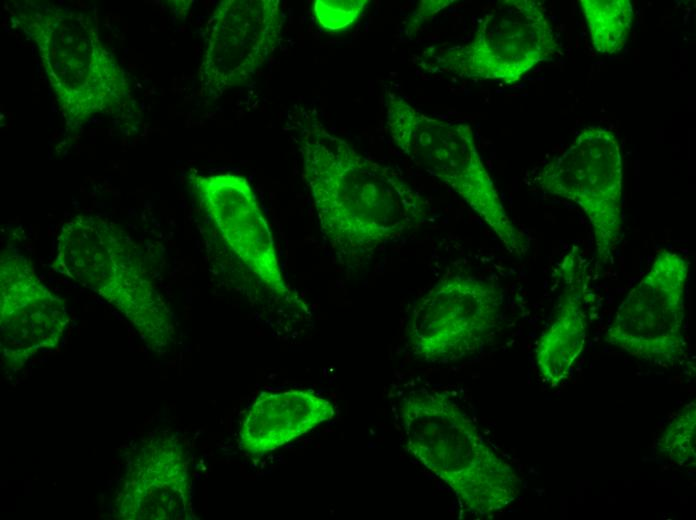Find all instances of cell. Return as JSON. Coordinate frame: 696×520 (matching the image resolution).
I'll return each mask as SVG.
<instances>
[{"instance_id": "5", "label": "cell", "mask_w": 696, "mask_h": 520, "mask_svg": "<svg viewBox=\"0 0 696 520\" xmlns=\"http://www.w3.org/2000/svg\"><path fill=\"white\" fill-rule=\"evenodd\" d=\"M386 128L393 143L432 177L460 196L514 255L529 244L506 212L478 152L471 127L427 115L388 91Z\"/></svg>"}, {"instance_id": "13", "label": "cell", "mask_w": 696, "mask_h": 520, "mask_svg": "<svg viewBox=\"0 0 696 520\" xmlns=\"http://www.w3.org/2000/svg\"><path fill=\"white\" fill-rule=\"evenodd\" d=\"M190 486L182 444L172 435L149 436L127 459L116 500L117 518L190 519Z\"/></svg>"}, {"instance_id": "4", "label": "cell", "mask_w": 696, "mask_h": 520, "mask_svg": "<svg viewBox=\"0 0 696 520\" xmlns=\"http://www.w3.org/2000/svg\"><path fill=\"white\" fill-rule=\"evenodd\" d=\"M55 269L116 308L158 354L174 342L172 312L155 286L137 243L114 222L78 214L56 237Z\"/></svg>"}, {"instance_id": "1", "label": "cell", "mask_w": 696, "mask_h": 520, "mask_svg": "<svg viewBox=\"0 0 696 520\" xmlns=\"http://www.w3.org/2000/svg\"><path fill=\"white\" fill-rule=\"evenodd\" d=\"M303 173L320 232L350 264L418 228L429 208L396 171L330 133L309 111L297 121Z\"/></svg>"}, {"instance_id": "8", "label": "cell", "mask_w": 696, "mask_h": 520, "mask_svg": "<svg viewBox=\"0 0 696 520\" xmlns=\"http://www.w3.org/2000/svg\"><path fill=\"white\" fill-rule=\"evenodd\" d=\"M689 264L661 250L617 308L605 341L650 365L677 368L689 362L684 336Z\"/></svg>"}, {"instance_id": "12", "label": "cell", "mask_w": 696, "mask_h": 520, "mask_svg": "<svg viewBox=\"0 0 696 520\" xmlns=\"http://www.w3.org/2000/svg\"><path fill=\"white\" fill-rule=\"evenodd\" d=\"M62 298L36 276L14 249L0 258V350L4 366L17 371L35 354L55 348L68 326Z\"/></svg>"}, {"instance_id": "14", "label": "cell", "mask_w": 696, "mask_h": 520, "mask_svg": "<svg viewBox=\"0 0 696 520\" xmlns=\"http://www.w3.org/2000/svg\"><path fill=\"white\" fill-rule=\"evenodd\" d=\"M585 261L572 249L560 267L562 290L550 324L535 349L537 370L543 382L557 387L570 376L587 338V272Z\"/></svg>"}, {"instance_id": "16", "label": "cell", "mask_w": 696, "mask_h": 520, "mask_svg": "<svg viewBox=\"0 0 696 520\" xmlns=\"http://www.w3.org/2000/svg\"><path fill=\"white\" fill-rule=\"evenodd\" d=\"M591 44L596 52L613 55L621 52L633 24V7L629 0L579 1Z\"/></svg>"}, {"instance_id": "18", "label": "cell", "mask_w": 696, "mask_h": 520, "mask_svg": "<svg viewBox=\"0 0 696 520\" xmlns=\"http://www.w3.org/2000/svg\"><path fill=\"white\" fill-rule=\"evenodd\" d=\"M368 3L366 0H317L313 9L323 29L338 32L352 26Z\"/></svg>"}, {"instance_id": "15", "label": "cell", "mask_w": 696, "mask_h": 520, "mask_svg": "<svg viewBox=\"0 0 696 520\" xmlns=\"http://www.w3.org/2000/svg\"><path fill=\"white\" fill-rule=\"evenodd\" d=\"M334 413L329 400L310 391L261 395L243 420L240 446L251 455H263L330 420Z\"/></svg>"}, {"instance_id": "10", "label": "cell", "mask_w": 696, "mask_h": 520, "mask_svg": "<svg viewBox=\"0 0 696 520\" xmlns=\"http://www.w3.org/2000/svg\"><path fill=\"white\" fill-rule=\"evenodd\" d=\"M282 26L278 0L221 1L208 22L201 92L218 99L251 80L276 48Z\"/></svg>"}, {"instance_id": "3", "label": "cell", "mask_w": 696, "mask_h": 520, "mask_svg": "<svg viewBox=\"0 0 696 520\" xmlns=\"http://www.w3.org/2000/svg\"><path fill=\"white\" fill-rule=\"evenodd\" d=\"M400 414L408 451L450 487L466 512L490 516L517 499L519 475L447 394L411 392Z\"/></svg>"}, {"instance_id": "9", "label": "cell", "mask_w": 696, "mask_h": 520, "mask_svg": "<svg viewBox=\"0 0 696 520\" xmlns=\"http://www.w3.org/2000/svg\"><path fill=\"white\" fill-rule=\"evenodd\" d=\"M504 293L471 275L445 277L414 304L407 337L412 352L429 363L460 360L480 350L496 332Z\"/></svg>"}, {"instance_id": "6", "label": "cell", "mask_w": 696, "mask_h": 520, "mask_svg": "<svg viewBox=\"0 0 696 520\" xmlns=\"http://www.w3.org/2000/svg\"><path fill=\"white\" fill-rule=\"evenodd\" d=\"M560 49L553 26L534 0L498 1L479 19L465 43L433 53L424 68L460 78L518 82L539 63Z\"/></svg>"}, {"instance_id": "17", "label": "cell", "mask_w": 696, "mask_h": 520, "mask_svg": "<svg viewBox=\"0 0 696 520\" xmlns=\"http://www.w3.org/2000/svg\"><path fill=\"white\" fill-rule=\"evenodd\" d=\"M696 405L695 401L678 410L659 437L658 452L682 467H695Z\"/></svg>"}, {"instance_id": "11", "label": "cell", "mask_w": 696, "mask_h": 520, "mask_svg": "<svg viewBox=\"0 0 696 520\" xmlns=\"http://www.w3.org/2000/svg\"><path fill=\"white\" fill-rule=\"evenodd\" d=\"M191 183L222 241L276 300L300 302L286 282L269 224L246 178L232 174L193 175Z\"/></svg>"}, {"instance_id": "7", "label": "cell", "mask_w": 696, "mask_h": 520, "mask_svg": "<svg viewBox=\"0 0 696 520\" xmlns=\"http://www.w3.org/2000/svg\"><path fill=\"white\" fill-rule=\"evenodd\" d=\"M534 183L581 208L591 226L597 259L608 264L622 233L623 160L616 135L605 127H585L539 170Z\"/></svg>"}, {"instance_id": "19", "label": "cell", "mask_w": 696, "mask_h": 520, "mask_svg": "<svg viewBox=\"0 0 696 520\" xmlns=\"http://www.w3.org/2000/svg\"><path fill=\"white\" fill-rule=\"evenodd\" d=\"M453 2L454 1L452 0L419 2L416 11H414L409 17L408 24L405 28L407 35L411 36L414 34L425 21L429 20L432 16L445 9Z\"/></svg>"}, {"instance_id": "2", "label": "cell", "mask_w": 696, "mask_h": 520, "mask_svg": "<svg viewBox=\"0 0 696 520\" xmlns=\"http://www.w3.org/2000/svg\"><path fill=\"white\" fill-rule=\"evenodd\" d=\"M16 23L35 44L66 126L73 132L97 114H114L132 99L126 73L102 43L96 21L51 2L14 4Z\"/></svg>"}]
</instances>
